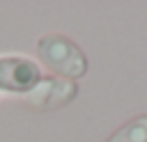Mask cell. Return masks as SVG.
Segmentation results:
<instances>
[{
	"instance_id": "obj_1",
	"label": "cell",
	"mask_w": 147,
	"mask_h": 142,
	"mask_svg": "<svg viewBox=\"0 0 147 142\" xmlns=\"http://www.w3.org/2000/svg\"><path fill=\"white\" fill-rule=\"evenodd\" d=\"M37 55L51 71H55L64 78H80L87 73L85 55L71 39H67L62 34L41 37L37 44Z\"/></svg>"
},
{
	"instance_id": "obj_2",
	"label": "cell",
	"mask_w": 147,
	"mask_h": 142,
	"mask_svg": "<svg viewBox=\"0 0 147 142\" xmlns=\"http://www.w3.org/2000/svg\"><path fill=\"white\" fill-rule=\"evenodd\" d=\"M76 94H78V87L71 80L39 78V82L25 94V101L32 108H39V110H55V108L67 105Z\"/></svg>"
},
{
	"instance_id": "obj_3",
	"label": "cell",
	"mask_w": 147,
	"mask_h": 142,
	"mask_svg": "<svg viewBox=\"0 0 147 142\" xmlns=\"http://www.w3.org/2000/svg\"><path fill=\"white\" fill-rule=\"evenodd\" d=\"M39 82L37 66L25 57H2L0 60V89L28 94Z\"/></svg>"
},
{
	"instance_id": "obj_4",
	"label": "cell",
	"mask_w": 147,
	"mask_h": 142,
	"mask_svg": "<svg viewBox=\"0 0 147 142\" xmlns=\"http://www.w3.org/2000/svg\"><path fill=\"white\" fill-rule=\"evenodd\" d=\"M108 142H147V115H140L117 128Z\"/></svg>"
}]
</instances>
